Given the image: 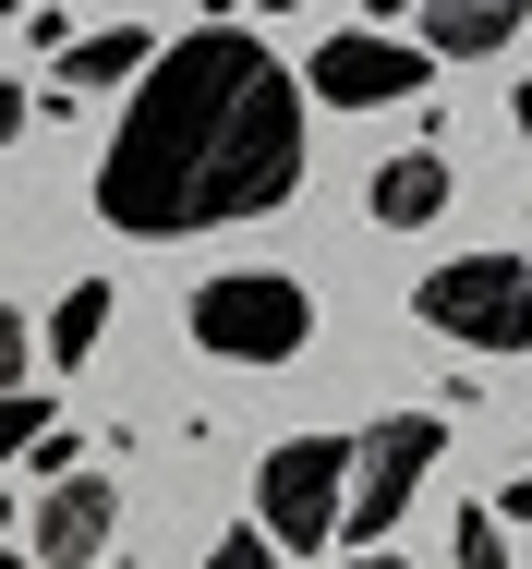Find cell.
<instances>
[{
    "label": "cell",
    "instance_id": "cell-1",
    "mask_svg": "<svg viewBox=\"0 0 532 569\" xmlns=\"http://www.w3.org/2000/svg\"><path fill=\"white\" fill-rule=\"evenodd\" d=\"M303 194V86L267 37L194 24L145 49L133 110L98 158V219L121 242H194L230 219H279Z\"/></svg>",
    "mask_w": 532,
    "mask_h": 569
},
{
    "label": "cell",
    "instance_id": "cell-2",
    "mask_svg": "<svg viewBox=\"0 0 532 569\" xmlns=\"http://www.w3.org/2000/svg\"><path fill=\"white\" fill-rule=\"evenodd\" d=\"M182 328H194L207 363H291V351L315 340V291L291 267H218V279H194Z\"/></svg>",
    "mask_w": 532,
    "mask_h": 569
},
{
    "label": "cell",
    "instance_id": "cell-3",
    "mask_svg": "<svg viewBox=\"0 0 532 569\" xmlns=\"http://www.w3.org/2000/svg\"><path fill=\"white\" fill-rule=\"evenodd\" d=\"M435 449H448L435 412L363 425V437H351V485H339V533H327V546H388V533L412 521V497L435 485Z\"/></svg>",
    "mask_w": 532,
    "mask_h": 569
},
{
    "label": "cell",
    "instance_id": "cell-4",
    "mask_svg": "<svg viewBox=\"0 0 532 569\" xmlns=\"http://www.w3.org/2000/svg\"><path fill=\"white\" fill-rule=\"evenodd\" d=\"M412 316L460 351H532V267L521 254H448L435 279H412Z\"/></svg>",
    "mask_w": 532,
    "mask_h": 569
},
{
    "label": "cell",
    "instance_id": "cell-5",
    "mask_svg": "<svg viewBox=\"0 0 532 569\" xmlns=\"http://www.w3.org/2000/svg\"><path fill=\"white\" fill-rule=\"evenodd\" d=\"M339 485H351V449H339V437H279L267 472H254V533H267L279 558H327Z\"/></svg>",
    "mask_w": 532,
    "mask_h": 569
},
{
    "label": "cell",
    "instance_id": "cell-6",
    "mask_svg": "<svg viewBox=\"0 0 532 569\" xmlns=\"http://www.w3.org/2000/svg\"><path fill=\"white\" fill-rule=\"evenodd\" d=\"M109 533H121V485L109 472H49L37 521H24V569H98Z\"/></svg>",
    "mask_w": 532,
    "mask_h": 569
},
{
    "label": "cell",
    "instance_id": "cell-7",
    "mask_svg": "<svg viewBox=\"0 0 532 569\" xmlns=\"http://www.w3.org/2000/svg\"><path fill=\"white\" fill-rule=\"evenodd\" d=\"M303 86H315L327 110H400V98H424V86H435V61L412 49V37H363V24H351V37H327V49H315Z\"/></svg>",
    "mask_w": 532,
    "mask_h": 569
},
{
    "label": "cell",
    "instance_id": "cell-8",
    "mask_svg": "<svg viewBox=\"0 0 532 569\" xmlns=\"http://www.w3.org/2000/svg\"><path fill=\"white\" fill-rule=\"evenodd\" d=\"M363 207H375V230H424L460 207V170H448V146H412V158H388L375 182H363Z\"/></svg>",
    "mask_w": 532,
    "mask_h": 569
},
{
    "label": "cell",
    "instance_id": "cell-9",
    "mask_svg": "<svg viewBox=\"0 0 532 569\" xmlns=\"http://www.w3.org/2000/svg\"><path fill=\"white\" fill-rule=\"evenodd\" d=\"M424 12V61H496L532 24V0H412Z\"/></svg>",
    "mask_w": 532,
    "mask_h": 569
},
{
    "label": "cell",
    "instance_id": "cell-10",
    "mask_svg": "<svg viewBox=\"0 0 532 569\" xmlns=\"http://www.w3.org/2000/svg\"><path fill=\"white\" fill-rule=\"evenodd\" d=\"M133 73H145V24H98V37L61 49V86H73V98H109V86H133Z\"/></svg>",
    "mask_w": 532,
    "mask_h": 569
},
{
    "label": "cell",
    "instance_id": "cell-11",
    "mask_svg": "<svg viewBox=\"0 0 532 569\" xmlns=\"http://www.w3.org/2000/svg\"><path fill=\"white\" fill-rule=\"evenodd\" d=\"M98 340H109V279H73L49 303V363H98Z\"/></svg>",
    "mask_w": 532,
    "mask_h": 569
},
{
    "label": "cell",
    "instance_id": "cell-12",
    "mask_svg": "<svg viewBox=\"0 0 532 569\" xmlns=\"http://www.w3.org/2000/svg\"><path fill=\"white\" fill-rule=\"evenodd\" d=\"M49 425H61V412H49V400H37V388H0V472H12V460L37 449V437H49Z\"/></svg>",
    "mask_w": 532,
    "mask_h": 569
},
{
    "label": "cell",
    "instance_id": "cell-13",
    "mask_svg": "<svg viewBox=\"0 0 532 569\" xmlns=\"http://www.w3.org/2000/svg\"><path fill=\"white\" fill-rule=\"evenodd\" d=\"M448 558L460 569H509V521H496V509H460V521H448Z\"/></svg>",
    "mask_w": 532,
    "mask_h": 569
},
{
    "label": "cell",
    "instance_id": "cell-14",
    "mask_svg": "<svg viewBox=\"0 0 532 569\" xmlns=\"http://www.w3.org/2000/svg\"><path fill=\"white\" fill-rule=\"evenodd\" d=\"M207 569H279V546H267L254 521H230V533H218V546H207Z\"/></svg>",
    "mask_w": 532,
    "mask_h": 569
},
{
    "label": "cell",
    "instance_id": "cell-15",
    "mask_svg": "<svg viewBox=\"0 0 532 569\" xmlns=\"http://www.w3.org/2000/svg\"><path fill=\"white\" fill-rule=\"evenodd\" d=\"M24 351H37V328H24L12 303H0V388H24Z\"/></svg>",
    "mask_w": 532,
    "mask_h": 569
},
{
    "label": "cell",
    "instance_id": "cell-16",
    "mask_svg": "<svg viewBox=\"0 0 532 569\" xmlns=\"http://www.w3.org/2000/svg\"><path fill=\"white\" fill-rule=\"evenodd\" d=\"M24 121H37V98H24V86H0V146H24Z\"/></svg>",
    "mask_w": 532,
    "mask_h": 569
},
{
    "label": "cell",
    "instance_id": "cell-17",
    "mask_svg": "<svg viewBox=\"0 0 532 569\" xmlns=\"http://www.w3.org/2000/svg\"><path fill=\"white\" fill-rule=\"evenodd\" d=\"M339 569H400V558H388V546H351V558H339Z\"/></svg>",
    "mask_w": 532,
    "mask_h": 569
},
{
    "label": "cell",
    "instance_id": "cell-18",
    "mask_svg": "<svg viewBox=\"0 0 532 569\" xmlns=\"http://www.w3.org/2000/svg\"><path fill=\"white\" fill-rule=\"evenodd\" d=\"M0 24H24V0H0Z\"/></svg>",
    "mask_w": 532,
    "mask_h": 569
},
{
    "label": "cell",
    "instance_id": "cell-19",
    "mask_svg": "<svg viewBox=\"0 0 532 569\" xmlns=\"http://www.w3.org/2000/svg\"><path fill=\"white\" fill-rule=\"evenodd\" d=\"M0 569H24V546H0Z\"/></svg>",
    "mask_w": 532,
    "mask_h": 569
},
{
    "label": "cell",
    "instance_id": "cell-20",
    "mask_svg": "<svg viewBox=\"0 0 532 569\" xmlns=\"http://www.w3.org/2000/svg\"><path fill=\"white\" fill-rule=\"evenodd\" d=\"M375 12H412V0H375Z\"/></svg>",
    "mask_w": 532,
    "mask_h": 569
},
{
    "label": "cell",
    "instance_id": "cell-21",
    "mask_svg": "<svg viewBox=\"0 0 532 569\" xmlns=\"http://www.w3.org/2000/svg\"><path fill=\"white\" fill-rule=\"evenodd\" d=\"M218 12H242V0H218Z\"/></svg>",
    "mask_w": 532,
    "mask_h": 569
}]
</instances>
